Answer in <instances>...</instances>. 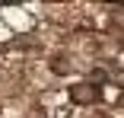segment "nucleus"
Here are the masks:
<instances>
[{"mask_svg":"<svg viewBox=\"0 0 124 118\" xmlns=\"http://www.w3.org/2000/svg\"><path fill=\"white\" fill-rule=\"evenodd\" d=\"M99 96H102V93H99L92 83H77V86H70V102H73V105H95Z\"/></svg>","mask_w":124,"mask_h":118,"instance_id":"obj_1","label":"nucleus"},{"mask_svg":"<svg viewBox=\"0 0 124 118\" xmlns=\"http://www.w3.org/2000/svg\"><path fill=\"white\" fill-rule=\"evenodd\" d=\"M70 67H73V64H67L64 58H57V61H54V74H67Z\"/></svg>","mask_w":124,"mask_h":118,"instance_id":"obj_2","label":"nucleus"},{"mask_svg":"<svg viewBox=\"0 0 124 118\" xmlns=\"http://www.w3.org/2000/svg\"><path fill=\"white\" fill-rule=\"evenodd\" d=\"M48 3H54V0H48Z\"/></svg>","mask_w":124,"mask_h":118,"instance_id":"obj_3","label":"nucleus"},{"mask_svg":"<svg viewBox=\"0 0 124 118\" xmlns=\"http://www.w3.org/2000/svg\"><path fill=\"white\" fill-rule=\"evenodd\" d=\"M121 3H124V0H121Z\"/></svg>","mask_w":124,"mask_h":118,"instance_id":"obj_4","label":"nucleus"}]
</instances>
